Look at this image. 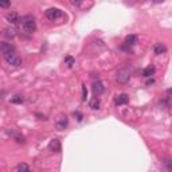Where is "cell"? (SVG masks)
<instances>
[{"instance_id": "8992f818", "label": "cell", "mask_w": 172, "mask_h": 172, "mask_svg": "<svg viewBox=\"0 0 172 172\" xmlns=\"http://www.w3.org/2000/svg\"><path fill=\"white\" fill-rule=\"evenodd\" d=\"M5 19H7V20L10 22L11 24H14V26L20 24V18L18 16V14H16V12H8L7 15H5Z\"/></svg>"}, {"instance_id": "ac0fdd59", "label": "cell", "mask_w": 172, "mask_h": 172, "mask_svg": "<svg viewBox=\"0 0 172 172\" xmlns=\"http://www.w3.org/2000/svg\"><path fill=\"white\" fill-rule=\"evenodd\" d=\"M23 101H24V98H23V96H20V94H16V96H14L12 98H11L12 104H22Z\"/></svg>"}, {"instance_id": "6da1fadb", "label": "cell", "mask_w": 172, "mask_h": 172, "mask_svg": "<svg viewBox=\"0 0 172 172\" xmlns=\"http://www.w3.org/2000/svg\"><path fill=\"white\" fill-rule=\"evenodd\" d=\"M20 24H22L23 30H24L26 32H28V34L34 32V31L36 30V22H35V18H34L32 15L23 16V18L20 19Z\"/></svg>"}, {"instance_id": "277c9868", "label": "cell", "mask_w": 172, "mask_h": 172, "mask_svg": "<svg viewBox=\"0 0 172 172\" xmlns=\"http://www.w3.org/2000/svg\"><path fill=\"white\" fill-rule=\"evenodd\" d=\"M45 15L48 20H57L58 18L62 16V11L58 10V8H48V10H46Z\"/></svg>"}, {"instance_id": "ffe728a7", "label": "cell", "mask_w": 172, "mask_h": 172, "mask_svg": "<svg viewBox=\"0 0 172 172\" xmlns=\"http://www.w3.org/2000/svg\"><path fill=\"white\" fill-rule=\"evenodd\" d=\"M11 4V0H0V7L2 8H8Z\"/></svg>"}, {"instance_id": "d4e9b609", "label": "cell", "mask_w": 172, "mask_h": 172, "mask_svg": "<svg viewBox=\"0 0 172 172\" xmlns=\"http://www.w3.org/2000/svg\"><path fill=\"white\" fill-rule=\"evenodd\" d=\"M153 78H151V79H148V81H147V85H152V84H153Z\"/></svg>"}, {"instance_id": "7c38bea8", "label": "cell", "mask_w": 172, "mask_h": 172, "mask_svg": "<svg viewBox=\"0 0 172 172\" xmlns=\"http://www.w3.org/2000/svg\"><path fill=\"white\" fill-rule=\"evenodd\" d=\"M153 51H155V54H156V55H160V54H164L165 51H167V47H165L163 43H157V45L155 46Z\"/></svg>"}, {"instance_id": "3957f363", "label": "cell", "mask_w": 172, "mask_h": 172, "mask_svg": "<svg viewBox=\"0 0 172 172\" xmlns=\"http://www.w3.org/2000/svg\"><path fill=\"white\" fill-rule=\"evenodd\" d=\"M131 78V71L128 69H120L116 74V82L120 85H125Z\"/></svg>"}, {"instance_id": "ba28073f", "label": "cell", "mask_w": 172, "mask_h": 172, "mask_svg": "<svg viewBox=\"0 0 172 172\" xmlns=\"http://www.w3.org/2000/svg\"><path fill=\"white\" fill-rule=\"evenodd\" d=\"M128 102H129V96L128 94H125V93L117 96L116 100H114V104H116L117 106H120V105H125V104H128Z\"/></svg>"}, {"instance_id": "2e32d148", "label": "cell", "mask_w": 172, "mask_h": 172, "mask_svg": "<svg viewBox=\"0 0 172 172\" xmlns=\"http://www.w3.org/2000/svg\"><path fill=\"white\" fill-rule=\"evenodd\" d=\"M136 42H137V36L136 35H128L127 38H125V45L129 46V47L133 46Z\"/></svg>"}, {"instance_id": "484cf974", "label": "cell", "mask_w": 172, "mask_h": 172, "mask_svg": "<svg viewBox=\"0 0 172 172\" xmlns=\"http://www.w3.org/2000/svg\"><path fill=\"white\" fill-rule=\"evenodd\" d=\"M155 3H161V2H164V0H153Z\"/></svg>"}, {"instance_id": "8fae6325", "label": "cell", "mask_w": 172, "mask_h": 172, "mask_svg": "<svg viewBox=\"0 0 172 172\" xmlns=\"http://www.w3.org/2000/svg\"><path fill=\"white\" fill-rule=\"evenodd\" d=\"M4 36L8 39H12L16 36V28L15 27H8L4 30Z\"/></svg>"}, {"instance_id": "4316f807", "label": "cell", "mask_w": 172, "mask_h": 172, "mask_svg": "<svg viewBox=\"0 0 172 172\" xmlns=\"http://www.w3.org/2000/svg\"><path fill=\"white\" fill-rule=\"evenodd\" d=\"M168 93H172V88H171V89H168Z\"/></svg>"}, {"instance_id": "5bb4252c", "label": "cell", "mask_w": 172, "mask_h": 172, "mask_svg": "<svg viewBox=\"0 0 172 172\" xmlns=\"http://www.w3.org/2000/svg\"><path fill=\"white\" fill-rule=\"evenodd\" d=\"M14 171L15 172H27V171H30V167H28V164H26V163H20V164H18L14 168Z\"/></svg>"}, {"instance_id": "e0dca14e", "label": "cell", "mask_w": 172, "mask_h": 172, "mask_svg": "<svg viewBox=\"0 0 172 172\" xmlns=\"http://www.w3.org/2000/svg\"><path fill=\"white\" fill-rule=\"evenodd\" d=\"M8 134H12V136L15 137V140H16V141H18V143H22V144H24V143H26L24 136H22V134H16V133H14L12 131H11V132L8 131Z\"/></svg>"}, {"instance_id": "603a6c76", "label": "cell", "mask_w": 172, "mask_h": 172, "mask_svg": "<svg viewBox=\"0 0 172 172\" xmlns=\"http://www.w3.org/2000/svg\"><path fill=\"white\" fill-rule=\"evenodd\" d=\"M165 165H167V168H168V170H171L172 171V164H170V160H165Z\"/></svg>"}, {"instance_id": "4fadbf2b", "label": "cell", "mask_w": 172, "mask_h": 172, "mask_svg": "<svg viewBox=\"0 0 172 172\" xmlns=\"http://www.w3.org/2000/svg\"><path fill=\"white\" fill-rule=\"evenodd\" d=\"M155 71H156V69H155V66H148V67L144 69V71H143V75L145 77V78H149L151 75H153Z\"/></svg>"}, {"instance_id": "7402d4cb", "label": "cell", "mask_w": 172, "mask_h": 172, "mask_svg": "<svg viewBox=\"0 0 172 172\" xmlns=\"http://www.w3.org/2000/svg\"><path fill=\"white\" fill-rule=\"evenodd\" d=\"M74 117H77V120H78V121H82V118H84V116H82V113H81V112H78V110H77V112H74Z\"/></svg>"}, {"instance_id": "d6986e66", "label": "cell", "mask_w": 172, "mask_h": 172, "mask_svg": "<svg viewBox=\"0 0 172 172\" xmlns=\"http://www.w3.org/2000/svg\"><path fill=\"white\" fill-rule=\"evenodd\" d=\"M74 63H75V61H74L73 57H66L65 58V65L67 66V67H71Z\"/></svg>"}, {"instance_id": "7a4b0ae2", "label": "cell", "mask_w": 172, "mask_h": 172, "mask_svg": "<svg viewBox=\"0 0 172 172\" xmlns=\"http://www.w3.org/2000/svg\"><path fill=\"white\" fill-rule=\"evenodd\" d=\"M4 59L8 65L11 66H20L22 65V58L16 54V51H10V53L4 54Z\"/></svg>"}, {"instance_id": "44dd1931", "label": "cell", "mask_w": 172, "mask_h": 172, "mask_svg": "<svg viewBox=\"0 0 172 172\" xmlns=\"http://www.w3.org/2000/svg\"><path fill=\"white\" fill-rule=\"evenodd\" d=\"M86 100H88V89L85 85H82V101H86Z\"/></svg>"}, {"instance_id": "52a82bcc", "label": "cell", "mask_w": 172, "mask_h": 172, "mask_svg": "<svg viewBox=\"0 0 172 172\" xmlns=\"http://www.w3.org/2000/svg\"><path fill=\"white\" fill-rule=\"evenodd\" d=\"M91 90H93L94 96H100V94L104 93L105 88H104V85H102L101 81H97V82H94L93 84V86H91Z\"/></svg>"}, {"instance_id": "5b68a950", "label": "cell", "mask_w": 172, "mask_h": 172, "mask_svg": "<svg viewBox=\"0 0 172 172\" xmlns=\"http://www.w3.org/2000/svg\"><path fill=\"white\" fill-rule=\"evenodd\" d=\"M67 124H69L67 116H66V114H61L55 122V127H57V129H59V131H63V129L67 127Z\"/></svg>"}, {"instance_id": "9a60e30c", "label": "cell", "mask_w": 172, "mask_h": 172, "mask_svg": "<svg viewBox=\"0 0 172 172\" xmlns=\"http://www.w3.org/2000/svg\"><path fill=\"white\" fill-rule=\"evenodd\" d=\"M100 106H101V101H100L98 96H94V98L90 101V108L96 110V109H100Z\"/></svg>"}, {"instance_id": "9c48e42d", "label": "cell", "mask_w": 172, "mask_h": 172, "mask_svg": "<svg viewBox=\"0 0 172 172\" xmlns=\"http://www.w3.org/2000/svg\"><path fill=\"white\" fill-rule=\"evenodd\" d=\"M48 149L51 152H59L61 151V143H59V140L54 139L50 141V144H48Z\"/></svg>"}, {"instance_id": "cb8c5ba5", "label": "cell", "mask_w": 172, "mask_h": 172, "mask_svg": "<svg viewBox=\"0 0 172 172\" xmlns=\"http://www.w3.org/2000/svg\"><path fill=\"white\" fill-rule=\"evenodd\" d=\"M35 116L39 117V120H47V118H46V116H43V114H41V113H36Z\"/></svg>"}, {"instance_id": "30bf717a", "label": "cell", "mask_w": 172, "mask_h": 172, "mask_svg": "<svg viewBox=\"0 0 172 172\" xmlns=\"http://www.w3.org/2000/svg\"><path fill=\"white\" fill-rule=\"evenodd\" d=\"M0 50H2V54L4 55V54L10 53V51H14L15 48H14V46L11 45V43H5V42H3L2 45H0Z\"/></svg>"}]
</instances>
